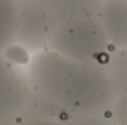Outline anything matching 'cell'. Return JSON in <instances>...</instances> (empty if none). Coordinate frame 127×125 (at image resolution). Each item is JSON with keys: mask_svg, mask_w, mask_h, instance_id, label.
I'll return each instance as SVG.
<instances>
[{"mask_svg": "<svg viewBox=\"0 0 127 125\" xmlns=\"http://www.w3.org/2000/svg\"><path fill=\"white\" fill-rule=\"evenodd\" d=\"M33 90L30 116L63 122L72 116L107 114L116 92L101 63L70 59L44 48L26 64Z\"/></svg>", "mask_w": 127, "mask_h": 125, "instance_id": "obj_1", "label": "cell"}, {"mask_svg": "<svg viewBox=\"0 0 127 125\" xmlns=\"http://www.w3.org/2000/svg\"><path fill=\"white\" fill-rule=\"evenodd\" d=\"M48 48L85 63H103L112 48L98 17L59 22L48 41Z\"/></svg>", "mask_w": 127, "mask_h": 125, "instance_id": "obj_2", "label": "cell"}, {"mask_svg": "<svg viewBox=\"0 0 127 125\" xmlns=\"http://www.w3.org/2000/svg\"><path fill=\"white\" fill-rule=\"evenodd\" d=\"M33 90L24 63L0 55V125L32 114Z\"/></svg>", "mask_w": 127, "mask_h": 125, "instance_id": "obj_3", "label": "cell"}, {"mask_svg": "<svg viewBox=\"0 0 127 125\" xmlns=\"http://www.w3.org/2000/svg\"><path fill=\"white\" fill-rule=\"evenodd\" d=\"M17 2H19V17H17L15 44L33 55L48 48L55 20L50 7L41 0H17Z\"/></svg>", "mask_w": 127, "mask_h": 125, "instance_id": "obj_4", "label": "cell"}, {"mask_svg": "<svg viewBox=\"0 0 127 125\" xmlns=\"http://www.w3.org/2000/svg\"><path fill=\"white\" fill-rule=\"evenodd\" d=\"M98 19L107 33L111 46H127V0H105Z\"/></svg>", "mask_w": 127, "mask_h": 125, "instance_id": "obj_5", "label": "cell"}, {"mask_svg": "<svg viewBox=\"0 0 127 125\" xmlns=\"http://www.w3.org/2000/svg\"><path fill=\"white\" fill-rule=\"evenodd\" d=\"M105 0H50L44 2L54 15L55 26L64 20L98 17Z\"/></svg>", "mask_w": 127, "mask_h": 125, "instance_id": "obj_6", "label": "cell"}, {"mask_svg": "<svg viewBox=\"0 0 127 125\" xmlns=\"http://www.w3.org/2000/svg\"><path fill=\"white\" fill-rule=\"evenodd\" d=\"M101 64L112 83L114 92L116 94L127 92V46H124V48L112 46Z\"/></svg>", "mask_w": 127, "mask_h": 125, "instance_id": "obj_7", "label": "cell"}, {"mask_svg": "<svg viewBox=\"0 0 127 125\" xmlns=\"http://www.w3.org/2000/svg\"><path fill=\"white\" fill-rule=\"evenodd\" d=\"M17 0H0V55L6 53L17 41Z\"/></svg>", "mask_w": 127, "mask_h": 125, "instance_id": "obj_8", "label": "cell"}, {"mask_svg": "<svg viewBox=\"0 0 127 125\" xmlns=\"http://www.w3.org/2000/svg\"><path fill=\"white\" fill-rule=\"evenodd\" d=\"M107 116L114 125H127V92L116 94L111 109L107 110Z\"/></svg>", "mask_w": 127, "mask_h": 125, "instance_id": "obj_9", "label": "cell"}, {"mask_svg": "<svg viewBox=\"0 0 127 125\" xmlns=\"http://www.w3.org/2000/svg\"><path fill=\"white\" fill-rule=\"evenodd\" d=\"M59 125H114V123L111 122L107 114H83L66 118L59 122Z\"/></svg>", "mask_w": 127, "mask_h": 125, "instance_id": "obj_10", "label": "cell"}, {"mask_svg": "<svg viewBox=\"0 0 127 125\" xmlns=\"http://www.w3.org/2000/svg\"><path fill=\"white\" fill-rule=\"evenodd\" d=\"M6 125H59V122L50 118H41V116H26V118H20L17 122H11Z\"/></svg>", "mask_w": 127, "mask_h": 125, "instance_id": "obj_11", "label": "cell"}, {"mask_svg": "<svg viewBox=\"0 0 127 125\" xmlns=\"http://www.w3.org/2000/svg\"><path fill=\"white\" fill-rule=\"evenodd\" d=\"M41 2H50V0H41Z\"/></svg>", "mask_w": 127, "mask_h": 125, "instance_id": "obj_12", "label": "cell"}]
</instances>
